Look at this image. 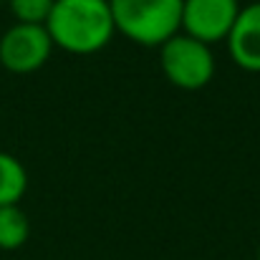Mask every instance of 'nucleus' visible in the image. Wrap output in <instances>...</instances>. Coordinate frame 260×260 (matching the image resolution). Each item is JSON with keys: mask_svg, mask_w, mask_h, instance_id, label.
<instances>
[{"mask_svg": "<svg viewBox=\"0 0 260 260\" xmlns=\"http://www.w3.org/2000/svg\"><path fill=\"white\" fill-rule=\"evenodd\" d=\"M159 69L172 86L182 91H200L212 81L217 63L212 46L179 30L159 46Z\"/></svg>", "mask_w": 260, "mask_h": 260, "instance_id": "obj_3", "label": "nucleus"}, {"mask_svg": "<svg viewBox=\"0 0 260 260\" xmlns=\"http://www.w3.org/2000/svg\"><path fill=\"white\" fill-rule=\"evenodd\" d=\"M53 53V41L46 25L13 23L0 36V66L10 74H33L48 63Z\"/></svg>", "mask_w": 260, "mask_h": 260, "instance_id": "obj_4", "label": "nucleus"}, {"mask_svg": "<svg viewBox=\"0 0 260 260\" xmlns=\"http://www.w3.org/2000/svg\"><path fill=\"white\" fill-rule=\"evenodd\" d=\"M225 46L238 69L260 74V0L240 8Z\"/></svg>", "mask_w": 260, "mask_h": 260, "instance_id": "obj_6", "label": "nucleus"}, {"mask_svg": "<svg viewBox=\"0 0 260 260\" xmlns=\"http://www.w3.org/2000/svg\"><path fill=\"white\" fill-rule=\"evenodd\" d=\"M30 238V220L18 205L0 207V250H18Z\"/></svg>", "mask_w": 260, "mask_h": 260, "instance_id": "obj_8", "label": "nucleus"}, {"mask_svg": "<svg viewBox=\"0 0 260 260\" xmlns=\"http://www.w3.org/2000/svg\"><path fill=\"white\" fill-rule=\"evenodd\" d=\"M258 260H260V245H258Z\"/></svg>", "mask_w": 260, "mask_h": 260, "instance_id": "obj_10", "label": "nucleus"}, {"mask_svg": "<svg viewBox=\"0 0 260 260\" xmlns=\"http://www.w3.org/2000/svg\"><path fill=\"white\" fill-rule=\"evenodd\" d=\"M240 0H184L182 3V33L215 46L228 41L238 13Z\"/></svg>", "mask_w": 260, "mask_h": 260, "instance_id": "obj_5", "label": "nucleus"}, {"mask_svg": "<svg viewBox=\"0 0 260 260\" xmlns=\"http://www.w3.org/2000/svg\"><path fill=\"white\" fill-rule=\"evenodd\" d=\"M28 189V172L23 162L8 152H0V207L18 205Z\"/></svg>", "mask_w": 260, "mask_h": 260, "instance_id": "obj_7", "label": "nucleus"}, {"mask_svg": "<svg viewBox=\"0 0 260 260\" xmlns=\"http://www.w3.org/2000/svg\"><path fill=\"white\" fill-rule=\"evenodd\" d=\"M53 3H56V0H8V8H10L15 23L46 25Z\"/></svg>", "mask_w": 260, "mask_h": 260, "instance_id": "obj_9", "label": "nucleus"}, {"mask_svg": "<svg viewBox=\"0 0 260 260\" xmlns=\"http://www.w3.org/2000/svg\"><path fill=\"white\" fill-rule=\"evenodd\" d=\"M182 3L184 0H109L116 33L144 48H159L182 30Z\"/></svg>", "mask_w": 260, "mask_h": 260, "instance_id": "obj_2", "label": "nucleus"}, {"mask_svg": "<svg viewBox=\"0 0 260 260\" xmlns=\"http://www.w3.org/2000/svg\"><path fill=\"white\" fill-rule=\"evenodd\" d=\"M53 48L74 56L104 51L116 28L109 0H56L46 20Z\"/></svg>", "mask_w": 260, "mask_h": 260, "instance_id": "obj_1", "label": "nucleus"}]
</instances>
